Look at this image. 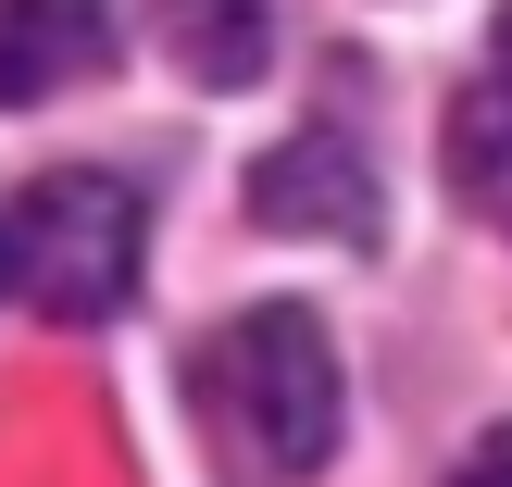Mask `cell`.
I'll return each instance as SVG.
<instances>
[{
	"label": "cell",
	"instance_id": "6da1fadb",
	"mask_svg": "<svg viewBox=\"0 0 512 487\" xmlns=\"http://www.w3.org/2000/svg\"><path fill=\"white\" fill-rule=\"evenodd\" d=\"M188 400L225 438L238 475H313L338 450V350H325L313 313H238L188 350Z\"/></svg>",
	"mask_w": 512,
	"mask_h": 487
},
{
	"label": "cell",
	"instance_id": "7a4b0ae2",
	"mask_svg": "<svg viewBox=\"0 0 512 487\" xmlns=\"http://www.w3.org/2000/svg\"><path fill=\"white\" fill-rule=\"evenodd\" d=\"M0 225H13V288L38 313H63V325L125 313V288H138V200H125V175L50 163Z\"/></svg>",
	"mask_w": 512,
	"mask_h": 487
},
{
	"label": "cell",
	"instance_id": "3957f363",
	"mask_svg": "<svg viewBox=\"0 0 512 487\" xmlns=\"http://www.w3.org/2000/svg\"><path fill=\"white\" fill-rule=\"evenodd\" d=\"M250 200H263V225H300V238H350V250H375V225H388V200H375V163L350 150V125H300L288 150H263Z\"/></svg>",
	"mask_w": 512,
	"mask_h": 487
},
{
	"label": "cell",
	"instance_id": "277c9868",
	"mask_svg": "<svg viewBox=\"0 0 512 487\" xmlns=\"http://www.w3.org/2000/svg\"><path fill=\"white\" fill-rule=\"evenodd\" d=\"M113 63V0H0V100H50Z\"/></svg>",
	"mask_w": 512,
	"mask_h": 487
},
{
	"label": "cell",
	"instance_id": "5b68a950",
	"mask_svg": "<svg viewBox=\"0 0 512 487\" xmlns=\"http://www.w3.org/2000/svg\"><path fill=\"white\" fill-rule=\"evenodd\" d=\"M163 38H175V63H188V75L238 88V75H263L275 13H263V0H163Z\"/></svg>",
	"mask_w": 512,
	"mask_h": 487
},
{
	"label": "cell",
	"instance_id": "8992f818",
	"mask_svg": "<svg viewBox=\"0 0 512 487\" xmlns=\"http://www.w3.org/2000/svg\"><path fill=\"white\" fill-rule=\"evenodd\" d=\"M450 188L512 238V88H488V100L463 88V113H450Z\"/></svg>",
	"mask_w": 512,
	"mask_h": 487
},
{
	"label": "cell",
	"instance_id": "52a82bcc",
	"mask_svg": "<svg viewBox=\"0 0 512 487\" xmlns=\"http://www.w3.org/2000/svg\"><path fill=\"white\" fill-rule=\"evenodd\" d=\"M450 487H512V425H500V438H488V450H475V463H463V475H450Z\"/></svg>",
	"mask_w": 512,
	"mask_h": 487
},
{
	"label": "cell",
	"instance_id": "ba28073f",
	"mask_svg": "<svg viewBox=\"0 0 512 487\" xmlns=\"http://www.w3.org/2000/svg\"><path fill=\"white\" fill-rule=\"evenodd\" d=\"M500 88H512V0H500Z\"/></svg>",
	"mask_w": 512,
	"mask_h": 487
},
{
	"label": "cell",
	"instance_id": "9c48e42d",
	"mask_svg": "<svg viewBox=\"0 0 512 487\" xmlns=\"http://www.w3.org/2000/svg\"><path fill=\"white\" fill-rule=\"evenodd\" d=\"M0 275H13V225H0Z\"/></svg>",
	"mask_w": 512,
	"mask_h": 487
}]
</instances>
